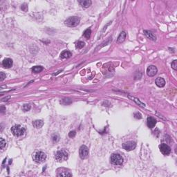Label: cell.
I'll return each mask as SVG.
<instances>
[{"label":"cell","instance_id":"cell-1","mask_svg":"<svg viewBox=\"0 0 177 177\" xmlns=\"http://www.w3.org/2000/svg\"><path fill=\"white\" fill-rule=\"evenodd\" d=\"M55 160L58 162H63L67 161L69 158V153L65 149H61L58 151L55 155Z\"/></svg>","mask_w":177,"mask_h":177},{"label":"cell","instance_id":"cell-2","mask_svg":"<svg viewBox=\"0 0 177 177\" xmlns=\"http://www.w3.org/2000/svg\"><path fill=\"white\" fill-rule=\"evenodd\" d=\"M25 131H26V129L19 124H15L11 127V132L14 136L17 137L23 136L25 133Z\"/></svg>","mask_w":177,"mask_h":177},{"label":"cell","instance_id":"cell-3","mask_svg":"<svg viewBox=\"0 0 177 177\" xmlns=\"http://www.w3.org/2000/svg\"><path fill=\"white\" fill-rule=\"evenodd\" d=\"M80 19L79 17L73 16V17H70L66 19L64 22V24L69 27H74V26H77L80 23Z\"/></svg>","mask_w":177,"mask_h":177},{"label":"cell","instance_id":"cell-4","mask_svg":"<svg viewBox=\"0 0 177 177\" xmlns=\"http://www.w3.org/2000/svg\"><path fill=\"white\" fill-rule=\"evenodd\" d=\"M111 163L115 165H121L123 163V158L118 154H113L111 156Z\"/></svg>","mask_w":177,"mask_h":177},{"label":"cell","instance_id":"cell-5","mask_svg":"<svg viewBox=\"0 0 177 177\" xmlns=\"http://www.w3.org/2000/svg\"><path fill=\"white\" fill-rule=\"evenodd\" d=\"M46 159V155L43 152H38L34 154L33 160L38 163H42Z\"/></svg>","mask_w":177,"mask_h":177},{"label":"cell","instance_id":"cell-6","mask_svg":"<svg viewBox=\"0 0 177 177\" xmlns=\"http://www.w3.org/2000/svg\"><path fill=\"white\" fill-rule=\"evenodd\" d=\"M79 155L82 159H86L89 157V149L85 145H82L79 149Z\"/></svg>","mask_w":177,"mask_h":177},{"label":"cell","instance_id":"cell-7","mask_svg":"<svg viewBox=\"0 0 177 177\" xmlns=\"http://www.w3.org/2000/svg\"><path fill=\"white\" fill-rule=\"evenodd\" d=\"M123 148L125 149L126 151H131V150H134V149L136 148V143L134 142V141H128V142H126L124 143L122 145Z\"/></svg>","mask_w":177,"mask_h":177},{"label":"cell","instance_id":"cell-8","mask_svg":"<svg viewBox=\"0 0 177 177\" xmlns=\"http://www.w3.org/2000/svg\"><path fill=\"white\" fill-rule=\"evenodd\" d=\"M159 149L161 152L163 154V155L168 156L169 154L171 153V148L167 144L162 143L159 145Z\"/></svg>","mask_w":177,"mask_h":177},{"label":"cell","instance_id":"cell-9","mask_svg":"<svg viewBox=\"0 0 177 177\" xmlns=\"http://www.w3.org/2000/svg\"><path fill=\"white\" fill-rule=\"evenodd\" d=\"M157 71H158L157 68L155 66H154V65H151L147 69V74L149 76L153 77L157 73Z\"/></svg>","mask_w":177,"mask_h":177},{"label":"cell","instance_id":"cell-10","mask_svg":"<svg viewBox=\"0 0 177 177\" xmlns=\"http://www.w3.org/2000/svg\"><path fill=\"white\" fill-rule=\"evenodd\" d=\"M13 60L10 58H6L2 62V66L6 68V69H9L13 66Z\"/></svg>","mask_w":177,"mask_h":177},{"label":"cell","instance_id":"cell-11","mask_svg":"<svg viewBox=\"0 0 177 177\" xmlns=\"http://www.w3.org/2000/svg\"><path fill=\"white\" fill-rule=\"evenodd\" d=\"M156 123V120L155 118H154L152 117H148L147 119V124L149 128H153L154 127L155 124Z\"/></svg>","mask_w":177,"mask_h":177},{"label":"cell","instance_id":"cell-12","mask_svg":"<svg viewBox=\"0 0 177 177\" xmlns=\"http://www.w3.org/2000/svg\"><path fill=\"white\" fill-rule=\"evenodd\" d=\"M78 2L81 6H82L83 8H89L92 4L91 0H79Z\"/></svg>","mask_w":177,"mask_h":177},{"label":"cell","instance_id":"cell-13","mask_svg":"<svg viewBox=\"0 0 177 177\" xmlns=\"http://www.w3.org/2000/svg\"><path fill=\"white\" fill-rule=\"evenodd\" d=\"M144 34L147 36V38H149V39H151V40L155 41V40L156 39V35H155L152 32H151V31H144Z\"/></svg>","mask_w":177,"mask_h":177},{"label":"cell","instance_id":"cell-14","mask_svg":"<svg viewBox=\"0 0 177 177\" xmlns=\"http://www.w3.org/2000/svg\"><path fill=\"white\" fill-rule=\"evenodd\" d=\"M156 85L158 86V87H163V86H165V80L162 78V77H157L156 79Z\"/></svg>","mask_w":177,"mask_h":177},{"label":"cell","instance_id":"cell-15","mask_svg":"<svg viewBox=\"0 0 177 177\" xmlns=\"http://www.w3.org/2000/svg\"><path fill=\"white\" fill-rule=\"evenodd\" d=\"M71 55L72 53L70 51H64L60 54V58H62V59H67V58H69L70 57H71Z\"/></svg>","mask_w":177,"mask_h":177},{"label":"cell","instance_id":"cell-16","mask_svg":"<svg viewBox=\"0 0 177 177\" xmlns=\"http://www.w3.org/2000/svg\"><path fill=\"white\" fill-rule=\"evenodd\" d=\"M33 126L35 128L39 129L44 125V122L43 120H37L34 121L33 123Z\"/></svg>","mask_w":177,"mask_h":177},{"label":"cell","instance_id":"cell-17","mask_svg":"<svg viewBox=\"0 0 177 177\" xmlns=\"http://www.w3.org/2000/svg\"><path fill=\"white\" fill-rule=\"evenodd\" d=\"M126 36H127V34L125 32H121V33L120 34V35L118 36V42H119V43H122V42H123L124 41V39L126 38Z\"/></svg>","mask_w":177,"mask_h":177},{"label":"cell","instance_id":"cell-18","mask_svg":"<svg viewBox=\"0 0 177 177\" xmlns=\"http://www.w3.org/2000/svg\"><path fill=\"white\" fill-rule=\"evenodd\" d=\"M44 68L41 66H35L32 68V71L34 73H39L42 71H43Z\"/></svg>","mask_w":177,"mask_h":177},{"label":"cell","instance_id":"cell-19","mask_svg":"<svg viewBox=\"0 0 177 177\" xmlns=\"http://www.w3.org/2000/svg\"><path fill=\"white\" fill-rule=\"evenodd\" d=\"M130 98H131L132 99V100H134V102H136V104H138L139 105H140V107H145V104H143V102H141L139 100V99H138V98H134V97H129Z\"/></svg>","mask_w":177,"mask_h":177},{"label":"cell","instance_id":"cell-20","mask_svg":"<svg viewBox=\"0 0 177 177\" xmlns=\"http://www.w3.org/2000/svg\"><path fill=\"white\" fill-rule=\"evenodd\" d=\"M91 35V29H86V31L84 32V34H83L84 37H85L86 39L90 38Z\"/></svg>","mask_w":177,"mask_h":177},{"label":"cell","instance_id":"cell-21","mask_svg":"<svg viewBox=\"0 0 177 177\" xmlns=\"http://www.w3.org/2000/svg\"><path fill=\"white\" fill-rule=\"evenodd\" d=\"M6 141L4 140V139L1 138V139H0V147H1V150H3L4 148L5 147H6Z\"/></svg>","mask_w":177,"mask_h":177},{"label":"cell","instance_id":"cell-22","mask_svg":"<svg viewBox=\"0 0 177 177\" xmlns=\"http://www.w3.org/2000/svg\"><path fill=\"white\" fill-rule=\"evenodd\" d=\"M72 174L69 172H61L58 174V177H71Z\"/></svg>","mask_w":177,"mask_h":177},{"label":"cell","instance_id":"cell-23","mask_svg":"<svg viewBox=\"0 0 177 177\" xmlns=\"http://www.w3.org/2000/svg\"><path fill=\"white\" fill-rule=\"evenodd\" d=\"M76 46L77 48L80 49V48H83V47L85 46V43H84L83 42H80H80H78L76 44Z\"/></svg>","mask_w":177,"mask_h":177},{"label":"cell","instance_id":"cell-24","mask_svg":"<svg viewBox=\"0 0 177 177\" xmlns=\"http://www.w3.org/2000/svg\"><path fill=\"white\" fill-rule=\"evenodd\" d=\"M31 107L30 105H24L23 107H22V109L23 111H28L31 109Z\"/></svg>","mask_w":177,"mask_h":177},{"label":"cell","instance_id":"cell-25","mask_svg":"<svg viewBox=\"0 0 177 177\" xmlns=\"http://www.w3.org/2000/svg\"><path fill=\"white\" fill-rule=\"evenodd\" d=\"M21 9L24 12H27L28 11V5L26 4H23L21 6Z\"/></svg>","mask_w":177,"mask_h":177},{"label":"cell","instance_id":"cell-26","mask_svg":"<svg viewBox=\"0 0 177 177\" xmlns=\"http://www.w3.org/2000/svg\"><path fill=\"white\" fill-rule=\"evenodd\" d=\"M52 139H53V141L55 143H57L58 140H60V137H59V136H58V134H55V135H53V137H52Z\"/></svg>","mask_w":177,"mask_h":177},{"label":"cell","instance_id":"cell-27","mask_svg":"<svg viewBox=\"0 0 177 177\" xmlns=\"http://www.w3.org/2000/svg\"><path fill=\"white\" fill-rule=\"evenodd\" d=\"M171 66H172V67L173 69L177 70V60H174L172 63V64H171Z\"/></svg>","mask_w":177,"mask_h":177},{"label":"cell","instance_id":"cell-28","mask_svg":"<svg viewBox=\"0 0 177 177\" xmlns=\"http://www.w3.org/2000/svg\"><path fill=\"white\" fill-rule=\"evenodd\" d=\"M6 74L4 72H1L0 73V80L1 81H3L6 78Z\"/></svg>","mask_w":177,"mask_h":177},{"label":"cell","instance_id":"cell-29","mask_svg":"<svg viewBox=\"0 0 177 177\" xmlns=\"http://www.w3.org/2000/svg\"><path fill=\"white\" fill-rule=\"evenodd\" d=\"M76 134V131H70V132L69 133V136L70 138H73V137H75Z\"/></svg>","mask_w":177,"mask_h":177},{"label":"cell","instance_id":"cell-30","mask_svg":"<svg viewBox=\"0 0 177 177\" xmlns=\"http://www.w3.org/2000/svg\"><path fill=\"white\" fill-rule=\"evenodd\" d=\"M134 117H135L136 119H140V118H142V115H141L140 113H136V114H134Z\"/></svg>","mask_w":177,"mask_h":177},{"label":"cell","instance_id":"cell-31","mask_svg":"<svg viewBox=\"0 0 177 177\" xmlns=\"http://www.w3.org/2000/svg\"><path fill=\"white\" fill-rule=\"evenodd\" d=\"M4 111H6V108H4V107H1V112L3 113Z\"/></svg>","mask_w":177,"mask_h":177},{"label":"cell","instance_id":"cell-32","mask_svg":"<svg viewBox=\"0 0 177 177\" xmlns=\"http://www.w3.org/2000/svg\"><path fill=\"white\" fill-rule=\"evenodd\" d=\"M8 98H10V97H7V98H4V99H2V101H7L8 100L7 99H8Z\"/></svg>","mask_w":177,"mask_h":177}]
</instances>
